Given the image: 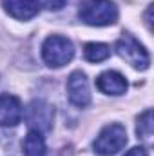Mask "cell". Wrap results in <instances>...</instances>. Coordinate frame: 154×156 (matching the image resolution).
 Instances as JSON below:
<instances>
[{
	"label": "cell",
	"instance_id": "cell-9",
	"mask_svg": "<svg viewBox=\"0 0 154 156\" xmlns=\"http://www.w3.org/2000/svg\"><path fill=\"white\" fill-rule=\"evenodd\" d=\"M4 9L16 20H31L40 9L38 0H4Z\"/></svg>",
	"mask_w": 154,
	"mask_h": 156
},
{
	"label": "cell",
	"instance_id": "cell-2",
	"mask_svg": "<svg viewBox=\"0 0 154 156\" xmlns=\"http://www.w3.org/2000/svg\"><path fill=\"white\" fill-rule=\"evenodd\" d=\"M73 56H75V45L65 37L51 35L42 45V58L49 67H62L69 64Z\"/></svg>",
	"mask_w": 154,
	"mask_h": 156
},
{
	"label": "cell",
	"instance_id": "cell-8",
	"mask_svg": "<svg viewBox=\"0 0 154 156\" xmlns=\"http://www.w3.org/2000/svg\"><path fill=\"white\" fill-rule=\"evenodd\" d=\"M96 87L105 94L120 96L127 91V80L118 71H105L96 78Z\"/></svg>",
	"mask_w": 154,
	"mask_h": 156
},
{
	"label": "cell",
	"instance_id": "cell-13",
	"mask_svg": "<svg viewBox=\"0 0 154 156\" xmlns=\"http://www.w3.org/2000/svg\"><path fill=\"white\" fill-rule=\"evenodd\" d=\"M65 2H67V0H38L40 5H44V7L49 9V11H58V9H62V7L65 5Z\"/></svg>",
	"mask_w": 154,
	"mask_h": 156
},
{
	"label": "cell",
	"instance_id": "cell-11",
	"mask_svg": "<svg viewBox=\"0 0 154 156\" xmlns=\"http://www.w3.org/2000/svg\"><path fill=\"white\" fill-rule=\"evenodd\" d=\"M111 55V49L107 44H102V42H89L85 44L83 47V56L87 62H93V64H98V62H103L107 60Z\"/></svg>",
	"mask_w": 154,
	"mask_h": 156
},
{
	"label": "cell",
	"instance_id": "cell-5",
	"mask_svg": "<svg viewBox=\"0 0 154 156\" xmlns=\"http://www.w3.org/2000/svg\"><path fill=\"white\" fill-rule=\"evenodd\" d=\"M53 118H54V109L47 102H44V100H33L29 104L27 123H29L31 131L47 133L51 129V125H53Z\"/></svg>",
	"mask_w": 154,
	"mask_h": 156
},
{
	"label": "cell",
	"instance_id": "cell-12",
	"mask_svg": "<svg viewBox=\"0 0 154 156\" xmlns=\"http://www.w3.org/2000/svg\"><path fill=\"white\" fill-rule=\"evenodd\" d=\"M136 133H138V138L151 144V140H152V111L151 109H147L143 115H140Z\"/></svg>",
	"mask_w": 154,
	"mask_h": 156
},
{
	"label": "cell",
	"instance_id": "cell-3",
	"mask_svg": "<svg viewBox=\"0 0 154 156\" xmlns=\"http://www.w3.org/2000/svg\"><path fill=\"white\" fill-rule=\"evenodd\" d=\"M114 49H116V53H118L127 64H131L134 69H140V71L149 69V66H151V56H149L147 49L134 38L132 35L125 33L121 38H118L116 40Z\"/></svg>",
	"mask_w": 154,
	"mask_h": 156
},
{
	"label": "cell",
	"instance_id": "cell-7",
	"mask_svg": "<svg viewBox=\"0 0 154 156\" xmlns=\"http://www.w3.org/2000/svg\"><path fill=\"white\" fill-rule=\"evenodd\" d=\"M24 107L20 100L13 94L0 96V125L2 127H15L22 122Z\"/></svg>",
	"mask_w": 154,
	"mask_h": 156
},
{
	"label": "cell",
	"instance_id": "cell-1",
	"mask_svg": "<svg viewBox=\"0 0 154 156\" xmlns=\"http://www.w3.org/2000/svg\"><path fill=\"white\" fill-rule=\"evenodd\" d=\"M78 16L87 26H111L118 20V9L111 0H83Z\"/></svg>",
	"mask_w": 154,
	"mask_h": 156
},
{
	"label": "cell",
	"instance_id": "cell-14",
	"mask_svg": "<svg viewBox=\"0 0 154 156\" xmlns=\"http://www.w3.org/2000/svg\"><path fill=\"white\" fill-rule=\"evenodd\" d=\"M125 156H149V154H147V151L143 147H132Z\"/></svg>",
	"mask_w": 154,
	"mask_h": 156
},
{
	"label": "cell",
	"instance_id": "cell-6",
	"mask_svg": "<svg viewBox=\"0 0 154 156\" xmlns=\"http://www.w3.org/2000/svg\"><path fill=\"white\" fill-rule=\"evenodd\" d=\"M67 94L73 105L76 107H87L91 104V91H89V82L87 76L82 71L71 73L67 80Z\"/></svg>",
	"mask_w": 154,
	"mask_h": 156
},
{
	"label": "cell",
	"instance_id": "cell-10",
	"mask_svg": "<svg viewBox=\"0 0 154 156\" xmlns=\"http://www.w3.org/2000/svg\"><path fill=\"white\" fill-rule=\"evenodd\" d=\"M24 156H45V142L42 133L29 131L24 138Z\"/></svg>",
	"mask_w": 154,
	"mask_h": 156
},
{
	"label": "cell",
	"instance_id": "cell-4",
	"mask_svg": "<svg viewBox=\"0 0 154 156\" xmlns=\"http://www.w3.org/2000/svg\"><path fill=\"white\" fill-rule=\"evenodd\" d=\"M127 144V131L121 123H109L105 125L98 138L94 140V151L102 156H113L121 151Z\"/></svg>",
	"mask_w": 154,
	"mask_h": 156
}]
</instances>
